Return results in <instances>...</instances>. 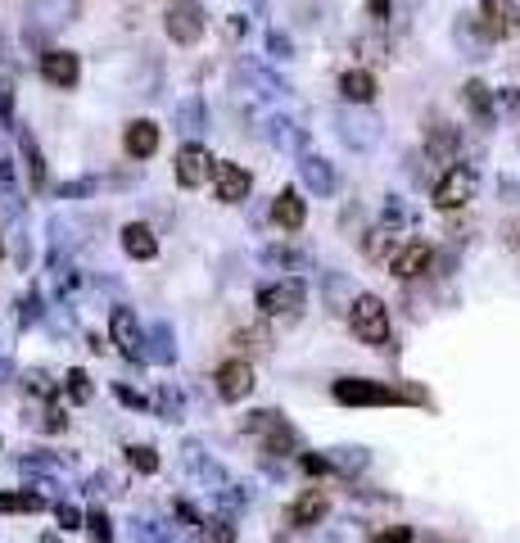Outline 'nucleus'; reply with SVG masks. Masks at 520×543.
Masks as SVG:
<instances>
[{
    "mask_svg": "<svg viewBox=\"0 0 520 543\" xmlns=\"http://www.w3.org/2000/svg\"><path fill=\"white\" fill-rule=\"evenodd\" d=\"M331 394L348 407H390V403H421L416 389H394L385 380H366V376H344L331 385Z\"/></svg>",
    "mask_w": 520,
    "mask_h": 543,
    "instance_id": "1",
    "label": "nucleus"
},
{
    "mask_svg": "<svg viewBox=\"0 0 520 543\" xmlns=\"http://www.w3.org/2000/svg\"><path fill=\"white\" fill-rule=\"evenodd\" d=\"M348 326H353V335L362 339V345L385 349V345H390V308H385V299L357 295L353 308H348Z\"/></svg>",
    "mask_w": 520,
    "mask_h": 543,
    "instance_id": "2",
    "label": "nucleus"
},
{
    "mask_svg": "<svg viewBox=\"0 0 520 543\" xmlns=\"http://www.w3.org/2000/svg\"><path fill=\"white\" fill-rule=\"evenodd\" d=\"M308 304V286L299 277H285V281H267L258 290V308L263 317H299Z\"/></svg>",
    "mask_w": 520,
    "mask_h": 543,
    "instance_id": "3",
    "label": "nucleus"
},
{
    "mask_svg": "<svg viewBox=\"0 0 520 543\" xmlns=\"http://www.w3.org/2000/svg\"><path fill=\"white\" fill-rule=\"evenodd\" d=\"M164 28L177 46H195L204 37V5L199 0H177V5H168V14H164Z\"/></svg>",
    "mask_w": 520,
    "mask_h": 543,
    "instance_id": "4",
    "label": "nucleus"
},
{
    "mask_svg": "<svg viewBox=\"0 0 520 543\" xmlns=\"http://www.w3.org/2000/svg\"><path fill=\"white\" fill-rule=\"evenodd\" d=\"M480 28L489 41L520 37V5L516 0H480Z\"/></svg>",
    "mask_w": 520,
    "mask_h": 543,
    "instance_id": "5",
    "label": "nucleus"
},
{
    "mask_svg": "<svg viewBox=\"0 0 520 543\" xmlns=\"http://www.w3.org/2000/svg\"><path fill=\"white\" fill-rule=\"evenodd\" d=\"M471 195H475V168H466V163L449 168L434 181V204L439 209H462V204H471Z\"/></svg>",
    "mask_w": 520,
    "mask_h": 543,
    "instance_id": "6",
    "label": "nucleus"
},
{
    "mask_svg": "<svg viewBox=\"0 0 520 543\" xmlns=\"http://www.w3.org/2000/svg\"><path fill=\"white\" fill-rule=\"evenodd\" d=\"M41 78L50 87H59V91H72V87H78V78H82V63H78V54H72V50H46L41 54Z\"/></svg>",
    "mask_w": 520,
    "mask_h": 543,
    "instance_id": "7",
    "label": "nucleus"
},
{
    "mask_svg": "<svg viewBox=\"0 0 520 543\" xmlns=\"http://www.w3.org/2000/svg\"><path fill=\"white\" fill-rule=\"evenodd\" d=\"M217 394L227 398V403H240L254 394V367L245 358H231V363H222L217 367Z\"/></svg>",
    "mask_w": 520,
    "mask_h": 543,
    "instance_id": "8",
    "label": "nucleus"
},
{
    "mask_svg": "<svg viewBox=\"0 0 520 543\" xmlns=\"http://www.w3.org/2000/svg\"><path fill=\"white\" fill-rule=\"evenodd\" d=\"M109 335H113V345H118L131 363H145V335H140L131 308H113V317H109Z\"/></svg>",
    "mask_w": 520,
    "mask_h": 543,
    "instance_id": "9",
    "label": "nucleus"
},
{
    "mask_svg": "<svg viewBox=\"0 0 520 543\" xmlns=\"http://www.w3.org/2000/svg\"><path fill=\"white\" fill-rule=\"evenodd\" d=\"M213 186H217V199L222 204H240L249 195V172L240 163H227V159H213Z\"/></svg>",
    "mask_w": 520,
    "mask_h": 543,
    "instance_id": "10",
    "label": "nucleus"
},
{
    "mask_svg": "<svg viewBox=\"0 0 520 543\" xmlns=\"http://www.w3.org/2000/svg\"><path fill=\"white\" fill-rule=\"evenodd\" d=\"M381 118H371V113H344L340 118V136H344V146H353V150H371L381 141Z\"/></svg>",
    "mask_w": 520,
    "mask_h": 543,
    "instance_id": "11",
    "label": "nucleus"
},
{
    "mask_svg": "<svg viewBox=\"0 0 520 543\" xmlns=\"http://www.w3.org/2000/svg\"><path fill=\"white\" fill-rule=\"evenodd\" d=\"M299 177H304V186H308L317 199L335 195V186H340L335 163H331V159H322V155H304V159H299Z\"/></svg>",
    "mask_w": 520,
    "mask_h": 543,
    "instance_id": "12",
    "label": "nucleus"
},
{
    "mask_svg": "<svg viewBox=\"0 0 520 543\" xmlns=\"http://www.w3.org/2000/svg\"><path fill=\"white\" fill-rule=\"evenodd\" d=\"M425 267H430V245H421V240H407V245L394 249V258H390V272H394L398 281H416Z\"/></svg>",
    "mask_w": 520,
    "mask_h": 543,
    "instance_id": "13",
    "label": "nucleus"
},
{
    "mask_svg": "<svg viewBox=\"0 0 520 543\" xmlns=\"http://www.w3.org/2000/svg\"><path fill=\"white\" fill-rule=\"evenodd\" d=\"M208 177H213V159H208V150H204V146H186V150L177 155V181L195 190V186H204Z\"/></svg>",
    "mask_w": 520,
    "mask_h": 543,
    "instance_id": "14",
    "label": "nucleus"
},
{
    "mask_svg": "<svg viewBox=\"0 0 520 543\" xmlns=\"http://www.w3.org/2000/svg\"><path fill=\"white\" fill-rule=\"evenodd\" d=\"M272 218H276V227H285V231H299L304 227V218H308V204H304V195L299 190H281L276 199H272Z\"/></svg>",
    "mask_w": 520,
    "mask_h": 543,
    "instance_id": "15",
    "label": "nucleus"
},
{
    "mask_svg": "<svg viewBox=\"0 0 520 543\" xmlns=\"http://www.w3.org/2000/svg\"><path fill=\"white\" fill-rule=\"evenodd\" d=\"M457 150H462V136H457V127H449V122H434V127H430V141H425V155H430L434 163H453V159H457Z\"/></svg>",
    "mask_w": 520,
    "mask_h": 543,
    "instance_id": "16",
    "label": "nucleus"
},
{
    "mask_svg": "<svg viewBox=\"0 0 520 543\" xmlns=\"http://www.w3.org/2000/svg\"><path fill=\"white\" fill-rule=\"evenodd\" d=\"M122 141H127V155H131V159H150V155L159 150V127H155L150 118H136V122L127 127Z\"/></svg>",
    "mask_w": 520,
    "mask_h": 543,
    "instance_id": "17",
    "label": "nucleus"
},
{
    "mask_svg": "<svg viewBox=\"0 0 520 543\" xmlns=\"http://www.w3.org/2000/svg\"><path fill=\"white\" fill-rule=\"evenodd\" d=\"M376 78H371L366 73V68H353V73H344L340 78V96L348 100V104H371V100H376Z\"/></svg>",
    "mask_w": 520,
    "mask_h": 543,
    "instance_id": "18",
    "label": "nucleus"
},
{
    "mask_svg": "<svg viewBox=\"0 0 520 543\" xmlns=\"http://www.w3.org/2000/svg\"><path fill=\"white\" fill-rule=\"evenodd\" d=\"M462 96H466V109H471V118H475L480 127H493V91H489L480 78H471V82L462 87Z\"/></svg>",
    "mask_w": 520,
    "mask_h": 543,
    "instance_id": "19",
    "label": "nucleus"
},
{
    "mask_svg": "<svg viewBox=\"0 0 520 543\" xmlns=\"http://www.w3.org/2000/svg\"><path fill=\"white\" fill-rule=\"evenodd\" d=\"M122 249L131 254V258H155L159 254V240H155V231L145 227V222H131V227H122Z\"/></svg>",
    "mask_w": 520,
    "mask_h": 543,
    "instance_id": "20",
    "label": "nucleus"
},
{
    "mask_svg": "<svg viewBox=\"0 0 520 543\" xmlns=\"http://www.w3.org/2000/svg\"><path fill=\"white\" fill-rule=\"evenodd\" d=\"M326 507H331V503H326V494H317V489H308V494H304L299 503H294V507H289V521H294V525H299V530H308V525H317V521L326 516Z\"/></svg>",
    "mask_w": 520,
    "mask_h": 543,
    "instance_id": "21",
    "label": "nucleus"
},
{
    "mask_svg": "<svg viewBox=\"0 0 520 543\" xmlns=\"http://www.w3.org/2000/svg\"><path fill=\"white\" fill-rule=\"evenodd\" d=\"M326 462H331V471H340V475H357V471H366V448H357V444H340V448H331V453H322Z\"/></svg>",
    "mask_w": 520,
    "mask_h": 543,
    "instance_id": "22",
    "label": "nucleus"
},
{
    "mask_svg": "<svg viewBox=\"0 0 520 543\" xmlns=\"http://www.w3.org/2000/svg\"><path fill=\"white\" fill-rule=\"evenodd\" d=\"M145 345H150L145 349V363H177V345H172V326L168 322H159Z\"/></svg>",
    "mask_w": 520,
    "mask_h": 543,
    "instance_id": "23",
    "label": "nucleus"
},
{
    "mask_svg": "<svg viewBox=\"0 0 520 543\" xmlns=\"http://www.w3.org/2000/svg\"><path fill=\"white\" fill-rule=\"evenodd\" d=\"M177 127H181L186 136H199V131L208 127V104H204L199 96L181 100V109H177Z\"/></svg>",
    "mask_w": 520,
    "mask_h": 543,
    "instance_id": "24",
    "label": "nucleus"
},
{
    "mask_svg": "<svg viewBox=\"0 0 520 543\" xmlns=\"http://www.w3.org/2000/svg\"><path fill=\"white\" fill-rule=\"evenodd\" d=\"M19 146H23V163H28L32 186H37V190H46V159H41V150H37V136H32L28 127L19 131Z\"/></svg>",
    "mask_w": 520,
    "mask_h": 543,
    "instance_id": "25",
    "label": "nucleus"
},
{
    "mask_svg": "<svg viewBox=\"0 0 520 543\" xmlns=\"http://www.w3.org/2000/svg\"><path fill=\"white\" fill-rule=\"evenodd\" d=\"M236 349L245 354V363L258 358V354H267V349H272V330H267V326H245V330H236Z\"/></svg>",
    "mask_w": 520,
    "mask_h": 543,
    "instance_id": "26",
    "label": "nucleus"
},
{
    "mask_svg": "<svg viewBox=\"0 0 520 543\" xmlns=\"http://www.w3.org/2000/svg\"><path fill=\"white\" fill-rule=\"evenodd\" d=\"M263 263H267V267H289V272H308V263H313V258H308L304 249H285V245H267V249H263Z\"/></svg>",
    "mask_w": 520,
    "mask_h": 543,
    "instance_id": "27",
    "label": "nucleus"
},
{
    "mask_svg": "<svg viewBox=\"0 0 520 543\" xmlns=\"http://www.w3.org/2000/svg\"><path fill=\"white\" fill-rule=\"evenodd\" d=\"M195 543H236V525H231V516H213V521H199V530H195Z\"/></svg>",
    "mask_w": 520,
    "mask_h": 543,
    "instance_id": "28",
    "label": "nucleus"
},
{
    "mask_svg": "<svg viewBox=\"0 0 520 543\" xmlns=\"http://www.w3.org/2000/svg\"><path fill=\"white\" fill-rule=\"evenodd\" d=\"M263 435H267V453H299V430H294L285 417L272 430H263Z\"/></svg>",
    "mask_w": 520,
    "mask_h": 543,
    "instance_id": "29",
    "label": "nucleus"
},
{
    "mask_svg": "<svg viewBox=\"0 0 520 543\" xmlns=\"http://www.w3.org/2000/svg\"><path fill=\"white\" fill-rule=\"evenodd\" d=\"M267 127H272V131H267V141H272L276 150H299V146H304V136H299V127H294L289 118H272Z\"/></svg>",
    "mask_w": 520,
    "mask_h": 543,
    "instance_id": "30",
    "label": "nucleus"
},
{
    "mask_svg": "<svg viewBox=\"0 0 520 543\" xmlns=\"http://www.w3.org/2000/svg\"><path fill=\"white\" fill-rule=\"evenodd\" d=\"M131 543H172V534L159 521H136L131 525Z\"/></svg>",
    "mask_w": 520,
    "mask_h": 543,
    "instance_id": "31",
    "label": "nucleus"
},
{
    "mask_svg": "<svg viewBox=\"0 0 520 543\" xmlns=\"http://www.w3.org/2000/svg\"><path fill=\"white\" fill-rule=\"evenodd\" d=\"M127 462H131L140 475H155V471H159V453H155L150 444H131V448H127Z\"/></svg>",
    "mask_w": 520,
    "mask_h": 543,
    "instance_id": "32",
    "label": "nucleus"
},
{
    "mask_svg": "<svg viewBox=\"0 0 520 543\" xmlns=\"http://www.w3.org/2000/svg\"><path fill=\"white\" fill-rule=\"evenodd\" d=\"M457 37L466 41L471 59H484V41H489V37H480V32H475V19H471V14H462V19H457Z\"/></svg>",
    "mask_w": 520,
    "mask_h": 543,
    "instance_id": "33",
    "label": "nucleus"
},
{
    "mask_svg": "<svg viewBox=\"0 0 520 543\" xmlns=\"http://www.w3.org/2000/svg\"><path fill=\"white\" fill-rule=\"evenodd\" d=\"M46 498L41 494H0V512H41Z\"/></svg>",
    "mask_w": 520,
    "mask_h": 543,
    "instance_id": "34",
    "label": "nucleus"
},
{
    "mask_svg": "<svg viewBox=\"0 0 520 543\" xmlns=\"http://www.w3.org/2000/svg\"><path fill=\"white\" fill-rule=\"evenodd\" d=\"M63 389H68L72 403H87V398H91V376H87L82 367H72V372L63 376Z\"/></svg>",
    "mask_w": 520,
    "mask_h": 543,
    "instance_id": "35",
    "label": "nucleus"
},
{
    "mask_svg": "<svg viewBox=\"0 0 520 543\" xmlns=\"http://www.w3.org/2000/svg\"><path fill=\"white\" fill-rule=\"evenodd\" d=\"M72 10H78L72 0H46V5H37V19H41V23H68Z\"/></svg>",
    "mask_w": 520,
    "mask_h": 543,
    "instance_id": "36",
    "label": "nucleus"
},
{
    "mask_svg": "<svg viewBox=\"0 0 520 543\" xmlns=\"http://www.w3.org/2000/svg\"><path fill=\"white\" fill-rule=\"evenodd\" d=\"M381 222H385V231H390V227H407V222H412V209H407L403 199H385V213H381Z\"/></svg>",
    "mask_w": 520,
    "mask_h": 543,
    "instance_id": "37",
    "label": "nucleus"
},
{
    "mask_svg": "<svg viewBox=\"0 0 520 543\" xmlns=\"http://www.w3.org/2000/svg\"><path fill=\"white\" fill-rule=\"evenodd\" d=\"M0 122H14V78L10 73H0Z\"/></svg>",
    "mask_w": 520,
    "mask_h": 543,
    "instance_id": "38",
    "label": "nucleus"
},
{
    "mask_svg": "<svg viewBox=\"0 0 520 543\" xmlns=\"http://www.w3.org/2000/svg\"><path fill=\"white\" fill-rule=\"evenodd\" d=\"M276 422H281V413L263 407V413H249V417H245V430H249V435H263V430H272Z\"/></svg>",
    "mask_w": 520,
    "mask_h": 543,
    "instance_id": "39",
    "label": "nucleus"
},
{
    "mask_svg": "<svg viewBox=\"0 0 520 543\" xmlns=\"http://www.w3.org/2000/svg\"><path fill=\"white\" fill-rule=\"evenodd\" d=\"M23 385H28V394H37V398H50V394H55V380H50L46 372H28Z\"/></svg>",
    "mask_w": 520,
    "mask_h": 543,
    "instance_id": "40",
    "label": "nucleus"
},
{
    "mask_svg": "<svg viewBox=\"0 0 520 543\" xmlns=\"http://www.w3.org/2000/svg\"><path fill=\"white\" fill-rule=\"evenodd\" d=\"M87 530H91V539H96V543H109V539H113V530H109V516H105L100 507L87 516Z\"/></svg>",
    "mask_w": 520,
    "mask_h": 543,
    "instance_id": "41",
    "label": "nucleus"
},
{
    "mask_svg": "<svg viewBox=\"0 0 520 543\" xmlns=\"http://www.w3.org/2000/svg\"><path fill=\"white\" fill-rule=\"evenodd\" d=\"M159 407H164L168 422H181V394L177 389H159Z\"/></svg>",
    "mask_w": 520,
    "mask_h": 543,
    "instance_id": "42",
    "label": "nucleus"
},
{
    "mask_svg": "<svg viewBox=\"0 0 520 543\" xmlns=\"http://www.w3.org/2000/svg\"><path fill=\"white\" fill-rule=\"evenodd\" d=\"M55 521H59V530H78V525H82V512L72 507V503H59V507H55Z\"/></svg>",
    "mask_w": 520,
    "mask_h": 543,
    "instance_id": "43",
    "label": "nucleus"
},
{
    "mask_svg": "<svg viewBox=\"0 0 520 543\" xmlns=\"http://www.w3.org/2000/svg\"><path fill=\"white\" fill-rule=\"evenodd\" d=\"M412 539H416V534H412L407 525H390V530H381L371 543H412Z\"/></svg>",
    "mask_w": 520,
    "mask_h": 543,
    "instance_id": "44",
    "label": "nucleus"
},
{
    "mask_svg": "<svg viewBox=\"0 0 520 543\" xmlns=\"http://www.w3.org/2000/svg\"><path fill=\"white\" fill-rule=\"evenodd\" d=\"M340 290H344V277H340V272H331V277H326V299H331V308H335V313H344Z\"/></svg>",
    "mask_w": 520,
    "mask_h": 543,
    "instance_id": "45",
    "label": "nucleus"
},
{
    "mask_svg": "<svg viewBox=\"0 0 520 543\" xmlns=\"http://www.w3.org/2000/svg\"><path fill=\"white\" fill-rule=\"evenodd\" d=\"M267 54L272 59H289V37L285 32H267Z\"/></svg>",
    "mask_w": 520,
    "mask_h": 543,
    "instance_id": "46",
    "label": "nucleus"
},
{
    "mask_svg": "<svg viewBox=\"0 0 520 543\" xmlns=\"http://www.w3.org/2000/svg\"><path fill=\"white\" fill-rule=\"evenodd\" d=\"M37 426H41V430H63V426H68V417L59 413V407H46V413L37 417Z\"/></svg>",
    "mask_w": 520,
    "mask_h": 543,
    "instance_id": "47",
    "label": "nucleus"
},
{
    "mask_svg": "<svg viewBox=\"0 0 520 543\" xmlns=\"http://www.w3.org/2000/svg\"><path fill=\"white\" fill-rule=\"evenodd\" d=\"M19 317H23V326H32V322L41 317V295H37V290L23 299V313H19Z\"/></svg>",
    "mask_w": 520,
    "mask_h": 543,
    "instance_id": "48",
    "label": "nucleus"
},
{
    "mask_svg": "<svg viewBox=\"0 0 520 543\" xmlns=\"http://www.w3.org/2000/svg\"><path fill=\"white\" fill-rule=\"evenodd\" d=\"M299 462H304V471H308V475H326V471H331V462H326L322 453H304Z\"/></svg>",
    "mask_w": 520,
    "mask_h": 543,
    "instance_id": "49",
    "label": "nucleus"
},
{
    "mask_svg": "<svg viewBox=\"0 0 520 543\" xmlns=\"http://www.w3.org/2000/svg\"><path fill=\"white\" fill-rule=\"evenodd\" d=\"M91 190H96V181H68V186H59L63 199H72V195H91Z\"/></svg>",
    "mask_w": 520,
    "mask_h": 543,
    "instance_id": "50",
    "label": "nucleus"
},
{
    "mask_svg": "<svg viewBox=\"0 0 520 543\" xmlns=\"http://www.w3.org/2000/svg\"><path fill=\"white\" fill-rule=\"evenodd\" d=\"M390 10H394V0H366V14L371 19H390Z\"/></svg>",
    "mask_w": 520,
    "mask_h": 543,
    "instance_id": "51",
    "label": "nucleus"
},
{
    "mask_svg": "<svg viewBox=\"0 0 520 543\" xmlns=\"http://www.w3.org/2000/svg\"><path fill=\"white\" fill-rule=\"evenodd\" d=\"M113 394H118V398H122V403H131V407H145V398H140V394H136V389H127V385H118V389H113Z\"/></svg>",
    "mask_w": 520,
    "mask_h": 543,
    "instance_id": "52",
    "label": "nucleus"
},
{
    "mask_svg": "<svg viewBox=\"0 0 520 543\" xmlns=\"http://www.w3.org/2000/svg\"><path fill=\"white\" fill-rule=\"evenodd\" d=\"M227 32H231V37H245V32H249V23H245V19H240V14H236V19H231V23H227Z\"/></svg>",
    "mask_w": 520,
    "mask_h": 543,
    "instance_id": "53",
    "label": "nucleus"
},
{
    "mask_svg": "<svg viewBox=\"0 0 520 543\" xmlns=\"http://www.w3.org/2000/svg\"><path fill=\"white\" fill-rule=\"evenodd\" d=\"M10 376V367H5V358H0V380H5Z\"/></svg>",
    "mask_w": 520,
    "mask_h": 543,
    "instance_id": "54",
    "label": "nucleus"
},
{
    "mask_svg": "<svg viewBox=\"0 0 520 543\" xmlns=\"http://www.w3.org/2000/svg\"><path fill=\"white\" fill-rule=\"evenodd\" d=\"M511 104H516V113H520V91H511Z\"/></svg>",
    "mask_w": 520,
    "mask_h": 543,
    "instance_id": "55",
    "label": "nucleus"
},
{
    "mask_svg": "<svg viewBox=\"0 0 520 543\" xmlns=\"http://www.w3.org/2000/svg\"><path fill=\"white\" fill-rule=\"evenodd\" d=\"M0 254H5V245H0Z\"/></svg>",
    "mask_w": 520,
    "mask_h": 543,
    "instance_id": "56",
    "label": "nucleus"
}]
</instances>
